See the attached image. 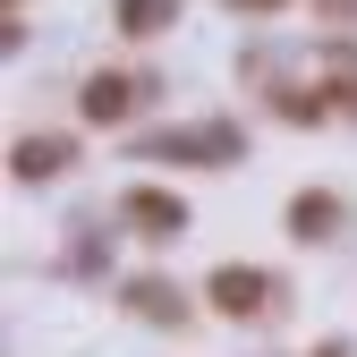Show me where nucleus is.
<instances>
[{
    "label": "nucleus",
    "mask_w": 357,
    "mask_h": 357,
    "mask_svg": "<svg viewBox=\"0 0 357 357\" xmlns=\"http://www.w3.org/2000/svg\"><path fill=\"white\" fill-rule=\"evenodd\" d=\"M213 298L230 306V315H255V298H264V281H255V273H238V264H230V273H213Z\"/></svg>",
    "instance_id": "1"
},
{
    "label": "nucleus",
    "mask_w": 357,
    "mask_h": 357,
    "mask_svg": "<svg viewBox=\"0 0 357 357\" xmlns=\"http://www.w3.org/2000/svg\"><path fill=\"white\" fill-rule=\"evenodd\" d=\"M128 111V85L119 77H94V85H85V119H119Z\"/></svg>",
    "instance_id": "2"
},
{
    "label": "nucleus",
    "mask_w": 357,
    "mask_h": 357,
    "mask_svg": "<svg viewBox=\"0 0 357 357\" xmlns=\"http://www.w3.org/2000/svg\"><path fill=\"white\" fill-rule=\"evenodd\" d=\"M60 162H68V145H17V170L26 178H52Z\"/></svg>",
    "instance_id": "3"
},
{
    "label": "nucleus",
    "mask_w": 357,
    "mask_h": 357,
    "mask_svg": "<svg viewBox=\"0 0 357 357\" xmlns=\"http://www.w3.org/2000/svg\"><path fill=\"white\" fill-rule=\"evenodd\" d=\"M137 221H153V230H178V204H170V196H137Z\"/></svg>",
    "instance_id": "4"
},
{
    "label": "nucleus",
    "mask_w": 357,
    "mask_h": 357,
    "mask_svg": "<svg viewBox=\"0 0 357 357\" xmlns=\"http://www.w3.org/2000/svg\"><path fill=\"white\" fill-rule=\"evenodd\" d=\"M170 17V0H128V26H162Z\"/></svg>",
    "instance_id": "5"
}]
</instances>
